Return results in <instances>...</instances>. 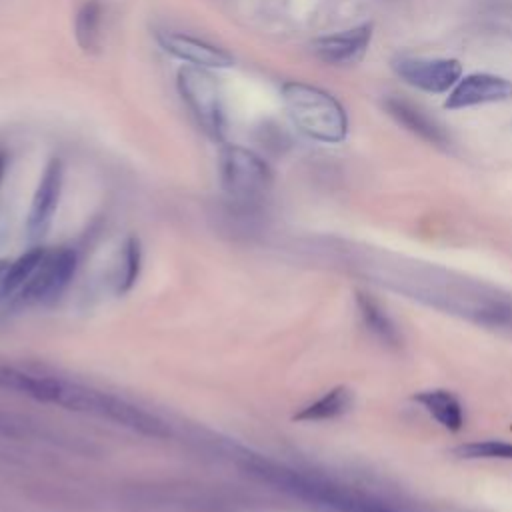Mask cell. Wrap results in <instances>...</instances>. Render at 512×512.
I'll return each instance as SVG.
<instances>
[{"mask_svg":"<svg viewBox=\"0 0 512 512\" xmlns=\"http://www.w3.org/2000/svg\"><path fill=\"white\" fill-rule=\"evenodd\" d=\"M282 100L290 120L308 138L326 144L346 138V112L330 92L306 82H286L282 86Z\"/></svg>","mask_w":512,"mask_h":512,"instance_id":"cell-1","label":"cell"},{"mask_svg":"<svg viewBox=\"0 0 512 512\" xmlns=\"http://www.w3.org/2000/svg\"><path fill=\"white\" fill-rule=\"evenodd\" d=\"M178 92L196 118L198 126L216 142H224L226 136V116L222 104L220 84L208 68L182 66L178 70Z\"/></svg>","mask_w":512,"mask_h":512,"instance_id":"cell-2","label":"cell"},{"mask_svg":"<svg viewBox=\"0 0 512 512\" xmlns=\"http://www.w3.org/2000/svg\"><path fill=\"white\" fill-rule=\"evenodd\" d=\"M76 270V254L68 248L58 250H34L32 264L14 292L22 304H38L56 298L72 280Z\"/></svg>","mask_w":512,"mask_h":512,"instance_id":"cell-3","label":"cell"},{"mask_svg":"<svg viewBox=\"0 0 512 512\" xmlns=\"http://www.w3.org/2000/svg\"><path fill=\"white\" fill-rule=\"evenodd\" d=\"M220 176L224 188L238 198H252L272 182L268 164L248 148L226 146L220 154Z\"/></svg>","mask_w":512,"mask_h":512,"instance_id":"cell-4","label":"cell"},{"mask_svg":"<svg viewBox=\"0 0 512 512\" xmlns=\"http://www.w3.org/2000/svg\"><path fill=\"white\" fill-rule=\"evenodd\" d=\"M394 72L410 86L426 92H448L462 78V66L452 58H398Z\"/></svg>","mask_w":512,"mask_h":512,"instance_id":"cell-5","label":"cell"},{"mask_svg":"<svg viewBox=\"0 0 512 512\" xmlns=\"http://www.w3.org/2000/svg\"><path fill=\"white\" fill-rule=\"evenodd\" d=\"M512 98V80L496 74H468L456 82L446 98V108H470L478 104L504 102Z\"/></svg>","mask_w":512,"mask_h":512,"instance_id":"cell-6","label":"cell"},{"mask_svg":"<svg viewBox=\"0 0 512 512\" xmlns=\"http://www.w3.org/2000/svg\"><path fill=\"white\" fill-rule=\"evenodd\" d=\"M158 44L164 52L172 54L174 58L200 68H230L234 66V56L220 46H214L206 40L180 34V32H158Z\"/></svg>","mask_w":512,"mask_h":512,"instance_id":"cell-7","label":"cell"},{"mask_svg":"<svg viewBox=\"0 0 512 512\" xmlns=\"http://www.w3.org/2000/svg\"><path fill=\"white\" fill-rule=\"evenodd\" d=\"M370 38H372V26L364 24V26H358L352 30L316 38L312 42V52L322 62H328L334 66H348V64H356L364 58Z\"/></svg>","mask_w":512,"mask_h":512,"instance_id":"cell-8","label":"cell"},{"mask_svg":"<svg viewBox=\"0 0 512 512\" xmlns=\"http://www.w3.org/2000/svg\"><path fill=\"white\" fill-rule=\"evenodd\" d=\"M62 188V162L60 158H52L38 182L30 214H28V232L32 236L44 234V230L50 226L54 210L58 206Z\"/></svg>","mask_w":512,"mask_h":512,"instance_id":"cell-9","label":"cell"},{"mask_svg":"<svg viewBox=\"0 0 512 512\" xmlns=\"http://www.w3.org/2000/svg\"><path fill=\"white\" fill-rule=\"evenodd\" d=\"M388 114L398 122L402 124L406 130H410L412 134L420 136L422 140L430 142V144H446L448 136L444 132V128L434 120L430 118L420 106L408 102V100H402V98H388L384 102Z\"/></svg>","mask_w":512,"mask_h":512,"instance_id":"cell-10","label":"cell"},{"mask_svg":"<svg viewBox=\"0 0 512 512\" xmlns=\"http://www.w3.org/2000/svg\"><path fill=\"white\" fill-rule=\"evenodd\" d=\"M418 404L426 408L444 428L460 430L464 424V412L460 402L446 390H426L414 396Z\"/></svg>","mask_w":512,"mask_h":512,"instance_id":"cell-11","label":"cell"},{"mask_svg":"<svg viewBox=\"0 0 512 512\" xmlns=\"http://www.w3.org/2000/svg\"><path fill=\"white\" fill-rule=\"evenodd\" d=\"M100 22H102V6L98 0H86L76 14V40L82 50L90 52L98 48L100 40Z\"/></svg>","mask_w":512,"mask_h":512,"instance_id":"cell-12","label":"cell"},{"mask_svg":"<svg viewBox=\"0 0 512 512\" xmlns=\"http://www.w3.org/2000/svg\"><path fill=\"white\" fill-rule=\"evenodd\" d=\"M350 404V392L346 388H334L308 408H304L296 418L298 420H326L342 414Z\"/></svg>","mask_w":512,"mask_h":512,"instance_id":"cell-13","label":"cell"},{"mask_svg":"<svg viewBox=\"0 0 512 512\" xmlns=\"http://www.w3.org/2000/svg\"><path fill=\"white\" fill-rule=\"evenodd\" d=\"M358 304H360V312L362 318L366 322V326L384 342L388 344H396L398 342V332L394 328V324L390 322V318L382 312V308L368 296H358Z\"/></svg>","mask_w":512,"mask_h":512,"instance_id":"cell-14","label":"cell"},{"mask_svg":"<svg viewBox=\"0 0 512 512\" xmlns=\"http://www.w3.org/2000/svg\"><path fill=\"white\" fill-rule=\"evenodd\" d=\"M460 458H500L512 460V444L500 440H482V442H468L454 450Z\"/></svg>","mask_w":512,"mask_h":512,"instance_id":"cell-15","label":"cell"},{"mask_svg":"<svg viewBox=\"0 0 512 512\" xmlns=\"http://www.w3.org/2000/svg\"><path fill=\"white\" fill-rule=\"evenodd\" d=\"M138 256H140L138 254V244L132 240L128 244V250H126V270H124V278H122L124 288H128L134 282L136 274H138Z\"/></svg>","mask_w":512,"mask_h":512,"instance_id":"cell-16","label":"cell"},{"mask_svg":"<svg viewBox=\"0 0 512 512\" xmlns=\"http://www.w3.org/2000/svg\"><path fill=\"white\" fill-rule=\"evenodd\" d=\"M6 152L0 150V182H2V176H4V170H6Z\"/></svg>","mask_w":512,"mask_h":512,"instance_id":"cell-17","label":"cell"}]
</instances>
